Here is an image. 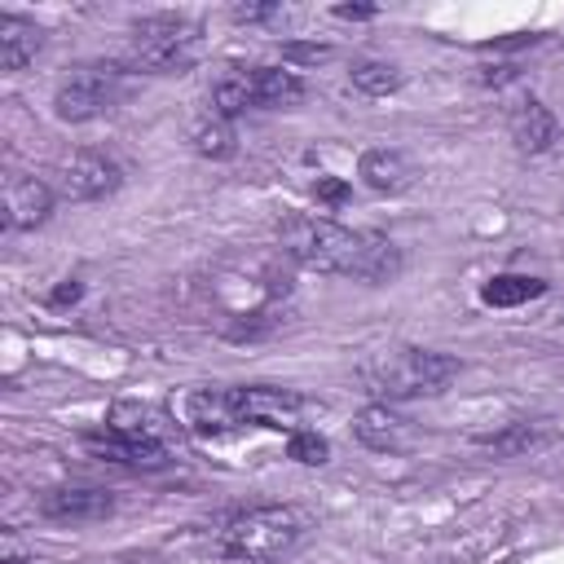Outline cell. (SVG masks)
<instances>
[{
	"label": "cell",
	"instance_id": "cell-20",
	"mask_svg": "<svg viewBox=\"0 0 564 564\" xmlns=\"http://www.w3.org/2000/svg\"><path fill=\"white\" fill-rule=\"evenodd\" d=\"M110 427H119V432H137V436H154V441H163L176 423H167V414L163 410H154V405H141V401H119L115 410H110V419H106Z\"/></svg>",
	"mask_w": 564,
	"mask_h": 564
},
{
	"label": "cell",
	"instance_id": "cell-12",
	"mask_svg": "<svg viewBox=\"0 0 564 564\" xmlns=\"http://www.w3.org/2000/svg\"><path fill=\"white\" fill-rule=\"evenodd\" d=\"M115 511V498L106 489H48L40 498V516L62 520V524H88V520H106Z\"/></svg>",
	"mask_w": 564,
	"mask_h": 564
},
{
	"label": "cell",
	"instance_id": "cell-1",
	"mask_svg": "<svg viewBox=\"0 0 564 564\" xmlns=\"http://www.w3.org/2000/svg\"><path fill=\"white\" fill-rule=\"evenodd\" d=\"M278 251L313 273L352 282H392L401 273V247L370 229H348L330 216L295 212L278 225Z\"/></svg>",
	"mask_w": 564,
	"mask_h": 564
},
{
	"label": "cell",
	"instance_id": "cell-13",
	"mask_svg": "<svg viewBox=\"0 0 564 564\" xmlns=\"http://www.w3.org/2000/svg\"><path fill=\"white\" fill-rule=\"evenodd\" d=\"M357 176L375 189V194H405L419 181V167L410 154L401 150H366L357 163Z\"/></svg>",
	"mask_w": 564,
	"mask_h": 564
},
{
	"label": "cell",
	"instance_id": "cell-18",
	"mask_svg": "<svg viewBox=\"0 0 564 564\" xmlns=\"http://www.w3.org/2000/svg\"><path fill=\"white\" fill-rule=\"evenodd\" d=\"M207 110H216L220 119H234V115H242L247 106H256L251 101V70H220L216 75V84H212V93H207Z\"/></svg>",
	"mask_w": 564,
	"mask_h": 564
},
{
	"label": "cell",
	"instance_id": "cell-27",
	"mask_svg": "<svg viewBox=\"0 0 564 564\" xmlns=\"http://www.w3.org/2000/svg\"><path fill=\"white\" fill-rule=\"evenodd\" d=\"M79 295H84V286H79L75 278H66V282H62V286H57V291L48 295V304H53V308H62V304H75Z\"/></svg>",
	"mask_w": 564,
	"mask_h": 564
},
{
	"label": "cell",
	"instance_id": "cell-2",
	"mask_svg": "<svg viewBox=\"0 0 564 564\" xmlns=\"http://www.w3.org/2000/svg\"><path fill=\"white\" fill-rule=\"evenodd\" d=\"M291 291V278L278 260H247L216 269L207 282L212 295V326L229 339H256L278 326V304Z\"/></svg>",
	"mask_w": 564,
	"mask_h": 564
},
{
	"label": "cell",
	"instance_id": "cell-25",
	"mask_svg": "<svg viewBox=\"0 0 564 564\" xmlns=\"http://www.w3.org/2000/svg\"><path fill=\"white\" fill-rule=\"evenodd\" d=\"M313 194L322 198V203H344L348 198V181H339V176H317V185H313Z\"/></svg>",
	"mask_w": 564,
	"mask_h": 564
},
{
	"label": "cell",
	"instance_id": "cell-17",
	"mask_svg": "<svg viewBox=\"0 0 564 564\" xmlns=\"http://www.w3.org/2000/svg\"><path fill=\"white\" fill-rule=\"evenodd\" d=\"M189 145H194V154H203V159H229V154L238 150L234 119H220L216 110L198 115L194 128H189Z\"/></svg>",
	"mask_w": 564,
	"mask_h": 564
},
{
	"label": "cell",
	"instance_id": "cell-3",
	"mask_svg": "<svg viewBox=\"0 0 564 564\" xmlns=\"http://www.w3.org/2000/svg\"><path fill=\"white\" fill-rule=\"evenodd\" d=\"M458 357L436 352V348H383L370 352L357 366V379L375 401H419V397H441L449 379L458 375Z\"/></svg>",
	"mask_w": 564,
	"mask_h": 564
},
{
	"label": "cell",
	"instance_id": "cell-11",
	"mask_svg": "<svg viewBox=\"0 0 564 564\" xmlns=\"http://www.w3.org/2000/svg\"><path fill=\"white\" fill-rule=\"evenodd\" d=\"M507 132H511V141H516L520 154H542V150H551L560 123H555V115L538 97H520L507 110Z\"/></svg>",
	"mask_w": 564,
	"mask_h": 564
},
{
	"label": "cell",
	"instance_id": "cell-28",
	"mask_svg": "<svg viewBox=\"0 0 564 564\" xmlns=\"http://www.w3.org/2000/svg\"><path fill=\"white\" fill-rule=\"evenodd\" d=\"M335 18H375V4H339Z\"/></svg>",
	"mask_w": 564,
	"mask_h": 564
},
{
	"label": "cell",
	"instance_id": "cell-4",
	"mask_svg": "<svg viewBox=\"0 0 564 564\" xmlns=\"http://www.w3.org/2000/svg\"><path fill=\"white\" fill-rule=\"evenodd\" d=\"M313 529L308 511L304 507H291V502H269V507H251V511H238L225 529H220V551L229 560H242V564H273L282 555H291L304 533Z\"/></svg>",
	"mask_w": 564,
	"mask_h": 564
},
{
	"label": "cell",
	"instance_id": "cell-9",
	"mask_svg": "<svg viewBox=\"0 0 564 564\" xmlns=\"http://www.w3.org/2000/svg\"><path fill=\"white\" fill-rule=\"evenodd\" d=\"M79 445L101 458V463H119V467H163L167 463V441L154 436H137V432H119V427H101V432H84Z\"/></svg>",
	"mask_w": 564,
	"mask_h": 564
},
{
	"label": "cell",
	"instance_id": "cell-15",
	"mask_svg": "<svg viewBox=\"0 0 564 564\" xmlns=\"http://www.w3.org/2000/svg\"><path fill=\"white\" fill-rule=\"evenodd\" d=\"M44 48V26H35L22 13H0V66L13 75Z\"/></svg>",
	"mask_w": 564,
	"mask_h": 564
},
{
	"label": "cell",
	"instance_id": "cell-10",
	"mask_svg": "<svg viewBox=\"0 0 564 564\" xmlns=\"http://www.w3.org/2000/svg\"><path fill=\"white\" fill-rule=\"evenodd\" d=\"M53 212V189L40 176H4V229L22 234L44 225Z\"/></svg>",
	"mask_w": 564,
	"mask_h": 564
},
{
	"label": "cell",
	"instance_id": "cell-6",
	"mask_svg": "<svg viewBox=\"0 0 564 564\" xmlns=\"http://www.w3.org/2000/svg\"><path fill=\"white\" fill-rule=\"evenodd\" d=\"M119 97H123V70L115 62H84L57 84L53 115L62 123H88V119L106 115Z\"/></svg>",
	"mask_w": 564,
	"mask_h": 564
},
{
	"label": "cell",
	"instance_id": "cell-30",
	"mask_svg": "<svg viewBox=\"0 0 564 564\" xmlns=\"http://www.w3.org/2000/svg\"><path fill=\"white\" fill-rule=\"evenodd\" d=\"M4 564H22V551H18L13 533H4Z\"/></svg>",
	"mask_w": 564,
	"mask_h": 564
},
{
	"label": "cell",
	"instance_id": "cell-22",
	"mask_svg": "<svg viewBox=\"0 0 564 564\" xmlns=\"http://www.w3.org/2000/svg\"><path fill=\"white\" fill-rule=\"evenodd\" d=\"M480 445L485 449H494V454H529V449H538V445H546V432H533L529 423H511L507 432H498V436H480Z\"/></svg>",
	"mask_w": 564,
	"mask_h": 564
},
{
	"label": "cell",
	"instance_id": "cell-29",
	"mask_svg": "<svg viewBox=\"0 0 564 564\" xmlns=\"http://www.w3.org/2000/svg\"><path fill=\"white\" fill-rule=\"evenodd\" d=\"M485 84H502V79H516V66H485V75H480Z\"/></svg>",
	"mask_w": 564,
	"mask_h": 564
},
{
	"label": "cell",
	"instance_id": "cell-24",
	"mask_svg": "<svg viewBox=\"0 0 564 564\" xmlns=\"http://www.w3.org/2000/svg\"><path fill=\"white\" fill-rule=\"evenodd\" d=\"M282 13V4H234V22H278Z\"/></svg>",
	"mask_w": 564,
	"mask_h": 564
},
{
	"label": "cell",
	"instance_id": "cell-8",
	"mask_svg": "<svg viewBox=\"0 0 564 564\" xmlns=\"http://www.w3.org/2000/svg\"><path fill=\"white\" fill-rule=\"evenodd\" d=\"M119 181H123L119 163H115L110 154H101V150H70V154L57 163V185H62V194L75 198V203H97V198L115 194Z\"/></svg>",
	"mask_w": 564,
	"mask_h": 564
},
{
	"label": "cell",
	"instance_id": "cell-7",
	"mask_svg": "<svg viewBox=\"0 0 564 564\" xmlns=\"http://www.w3.org/2000/svg\"><path fill=\"white\" fill-rule=\"evenodd\" d=\"M225 405L238 427H278V432H300V419L308 401L291 388H269V383H238L225 388Z\"/></svg>",
	"mask_w": 564,
	"mask_h": 564
},
{
	"label": "cell",
	"instance_id": "cell-19",
	"mask_svg": "<svg viewBox=\"0 0 564 564\" xmlns=\"http://www.w3.org/2000/svg\"><path fill=\"white\" fill-rule=\"evenodd\" d=\"M542 291H546V282H542V278H529V273H498V278H489V282H485L480 300H485V304H494V308H516V304L538 300Z\"/></svg>",
	"mask_w": 564,
	"mask_h": 564
},
{
	"label": "cell",
	"instance_id": "cell-26",
	"mask_svg": "<svg viewBox=\"0 0 564 564\" xmlns=\"http://www.w3.org/2000/svg\"><path fill=\"white\" fill-rule=\"evenodd\" d=\"M282 57L286 62H322V57H330V48L326 44H282Z\"/></svg>",
	"mask_w": 564,
	"mask_h": 564
},
{
	"label": "cell",
	"instance_id": "cell-16",
	"mask_svg": "<svg viewBox=\"0 0 564 564\" xmlns=\"http://www.w3.org/2000/svg\"><path fill=\"white\" fill-rule=\"evenodd\" d=\"M304 79L286 66H251V101L269 106V110H286L304 101Z\"/></svg>",
	"mask_w": 564,
	"mask_h": 564
},
{
	"label": "cell",
	"instance_id": "cell-5",
	"mask_svg": "<svg viewBox=\"0 0 564 564\" xmlns=\"http://www.w3.org/2000/svg\"><path fill=\"white\" fill-rule=\"evenodd\" d=\"M203 48V26L185 13H145L128 26L123 66L141 75H181Z\"/></svg>",
	"mask_w": 564,
	"mask_h": 564
},
{
	"label": "cell",
	"instance_id": "cell-21",
	"mask_svg": "<svg viewBox=\"0 0 564 564\" xmlns=\"http://www.w3.org/2000/svg\"><path fill=\"white\" fill-rule=\"evenodd\" d=\"M348 79H352V88L366 93V97H388V93H397V88L405 84L401 66H392V62H383V57H361V62H352Z\"/></svg>",
	"mask_w": 564,
	"mask_h": 564
},
{
	"label": "cell",
	"instance_id": "cell-14",
	"mask_svg": "<svg viewBox=\"0 0 564 564\" xmlns=\"http://www.w3.org/2000/svg\"><path fill=\"white\" fill-rule=\"evenodd\" d=\"M352 436H357L366 449H375V454H392V449L405 445L410 423H405L388 401H370V405L352 419Z\"/></svg>",
	"mask_w": 564,
	"mask_h": 564
},
{
	"label": "cell",
	"instance_id": "cell-23",
	"mask_svg": "<svg viewBox=\"0 0 564 564\" xmlns=\"http://www.w3.org/2000/svg\"><path fill=\"white\" fill-rule=\"evenodd\" d=\"M286 454H291L295 463H304V467H322V463L330 458V441H326V436H317L313 427H300V432H291Z\"/></svg>",
	"mask_w": 564,
	"mask_h": 564
}]
</instances>
